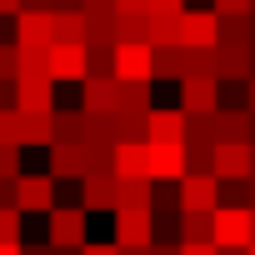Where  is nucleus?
<instances>
[{"instance_id":"obj_18","label":"nucleus","mask_w":255,"mask_h":255,"mask_svg":"<svg viewBox=\"0 0 255 255\" xmlns=\"http://www.w3.org/2000/svg\"><path fill=\"white\" fill-rule=\"evenodd\" d=\"M120 210H155V175H120Z\"/></svg>"},{"instance_id":"obj_3","label":"nucleus","mask_w":255,"mask_h":255,"mask_svg":"<svg viewBox=\"0 0 255 255\" xmlns=\"http://www.w3.org/2000/svg\"><path fill=\"white\" fill-rule=\"evenodd\" d=\"M80 205L90 215H115L120 210V175L115 170H90L80 180Z\"/></svg>"},{"instance_id":"obj_26","label":"nucleus","mask_w":255,"mask_h":255,"mask_svg":"<svg viewBox=\"0 0 255 255\" xmlns=\"http://www.w3.org/2000/svg\"><path fill=\"white\" fill-rule=\"evenodd\" d=\"M120 40L150 45V10H130V15H120Z\"/></svg>"},{"instance_id":"obj_8","label":"nucleus","mask_w":255,"mask_h":255,"mask_svg":"<svg viewBox=\"0 0 255 255\" xmlns=\"http://www.w3.org/2000/svg\"><path fill=\"white\" fill-rule=\"evenodd\" d=\"M180 110L185 115H215L220 110V80L215 75H185L180 80Z\"/></svg>"},{"instance_id":"obj_22","label":"nucleus","mask_w":255,"mask_h":255,"mask_svg":"<svg viewBox=\"0 0 255 255\" xmlns=\"http://www.w3.org/2000/svg\"><path fill=\"white\" fill-rule=\"evenodd\" d=\"M215 130H220V140H250V110L245 105H220Z\"/></svg>"},{"instance_id":"obj_4","label":"nucleus","mask_w":255,"mask_h":255,"mask_svg":"<svg viewBox=\"0 0 255 255\" xmlns=\"http://www.w3.org/2000/svg\"><path fill=\"white\" fill-rule=\"evenodd\" d=\"M15 205L30 215H50L55 210V175L50 170H25L15 180Z\"/></svg>"},{"instance_id":"obj_49","label":"nucleus","mask_w":255,"mask_h":255,"mask_svg":"<svg viewBox=\"0 0 255 255\" xmlns=\"http://www.w3.org/2000/svg\"><path fill=\"white\" fill-rule=\"evenodd\" d=\"M250 255H255V245H250Z\"/></svg>"},{"instance_id":"obj_19","label":"nucleus","mask_w":255,"mask_h":255,"mask_svg":"<svg viewBox=\"0 0 255 255\" xmlns=\"http://www.w3.org/2000/svg\"><path fill=\"white\" fill-rule=\"evenodd\" d=\"M115 175H150V140H120L115 145Z\"/></svg>"},{"instance_id":"obj_35","label":"nucleus","mask_w":255,"mask_h":255,"mask_svg":"<svg viewBox=\"0 0 255 255\" xmlns=\"http://www.w3.org/2000/svg\"><path fill=\"white\" fill-rule=\"evenodd\" d=\"M220 15H255V0H210Z\"/></svg>"},{"instance_id":"obj_9","label":"nucleus","mask_w":255,"mask_h":255,"mask_svg":"<svg viewBox=\"0 0 255 255\" xmlns=\"http://www.w3.org/2000/svg\"><path fill=\"white\" fill-rule=\"evenodd\" d=\"M50 175L55 180H85L90 175V145L85 140H55L50 145Z\"/></svg>"},{"instance_id":"obj_16","label":"nucleus","mask_w":255,"mask_h":255,"mask_svg":"<svg viewBox=\"0 0 255 255\" xmlns=\"http://www.w3.org/2000/svg\"><path fill=\"white\" fill-rule=\"evenodd\" d=\"M50 75H55V85L60 80H90V45H55Z\"/></svg>"},{"instance_id":"obj_30","label":"nucleus","mask_w":255,"mask_h":255,"mask_svg":"<svg viewBox=\"0 0 255 255\" xmlns=\"http://www.w3.org/2000/svg\"><path fill=\"white\" fill-rule=\"evenodd\" d=\"M20 150L25 145H0V180H20L25 170H20Z\"/></svg>"},{"instance_id":"obj_14","label":"nucleus","mask_w":255,"mask_h":255,"mask_svg":"<svg viewBox=\"0 0 255 255\" xmlns=\"http://www.w3.org/2000/svg\"><path fill=\"white\" fill-rule=\"evenodd\" d=\"M115 240L130 245H155V210H115Z\"/></svg>"},{"instance_id":"obj_23","label":"nucleus","mask_w":255,"mask_h":255,"mask_svg":"<svg viewBox=\"0 0 255 255\" xmlns=\"http://www.w3.org/2000/svg\"><path fill=\"white\" fill-rule=\"evenodd\" d=\"M180 240H215V210H180Z\"/></svg>"},{"instance_id":"obj_43","label":"nucleus","mask_w":255,"mask_h":255,"mask_svg":"<svg viewBox=\"0 0 255 255\" xmlns=\"http://www.w3.org/2000/svg\"><path fill=\"white\" fill-rule=\"evenodd\" d=\"M245 110H250V115H255V75H250V80H245Z\"/></svg>"},{"instance_id":"obj_31","label":"nucleus","mask_w":255,"mask_h":255,"mask_svg":"<svg viewBox=\"0 0 255 255\" xmlns=\"http://www.w3.org/2000/svg\"><path fill=\"white\" fill-rule=\"evenodd\" d=\"M0 80H20V45H0Z\"/></svg>"},{"instance_id":"obj_25","label":"nucleus","mask_w":255,"mask_h":255,"mask_svg":"<svg viewBox=\"0 0 255 255\" xmlns=\"http://www.w3.org/2000/svg\"><path fill=\"white\" fill-rule=\"evenodd\" d=\"M220 130H215V115H185V145H215Z\"/></svg>"},{"instance_id":"obj_36","label":"nucleus","mask_w":255,"mask_h":255,"mask_svg":"<svg viewBox=\"0 0 255 255\" xmlns=\"http://www.w3.org/2000/svg\"><path fill=\"white\" fill-rule=\"evenodd\" d=\"M180 255H220L215 240H180Z\"/></svg>"},{"instance_id":"obj_2","label":"nucleus","mask_w":255,"mask_h":255,"mask_svg":"<svg viewBox=\"0 0 255 255\" xmlns=\"http://www.w3.org/2000/svg\"><path fill=\"white\" fill-rule=\"evenodd\" d=\"M175 190H180V210H220V200H225L220 175H210V170H185L175 180Z\"/></svg>"},{"instance_id":"obj_48","label":"nucleus","mask_w":255,"mask_h":255,"mask_svg":"<svg viewBox=\"0 0 255 255\" xmlns=\"http://www.w3.org/2000/svg\"><path fill=\"white\" fill-rule=\"evenodd\" d=\"M250 50H255V20H250Z\"/></svg>"},{"instance_id":"obj_32","label":"nucleus","mask_w":255,"mask_h":255,"mask_svg":"<svg viewBox=\"0 0 255 255\" xmlns=\"http://www.w3.org/2000/svg\"><path fill=\"white\" fill-rule=\"evenodd\" d=\"M20 205H0V240H20Z\"/></svg>"},{"instance_id":"obj_13","label":"nucleus","mask_w":255,"mask_h":255,"mask_svg":"<svg viewBox=\"0 0 255 255\" xmlns=\"http://www.w3.org/2000/svg\"><path fill=\"white\" fill-rule=\"evenodd\" d=\"M80 105L90 115H115L120 110V80L115 75H90L80 80Z\"/></svg>"},{"instance_id":"obj_33","label":"nucleus","mask_w":255,"mask_h":255,"mask_svg":"<svg viewBox=\"0 0 255 255\" xmlns=\"http://www.w3.org/2000/svg\"><path fill=\"white\" fill-rule=\"evenodd\" d=\"M0 145H20V110H0Z\"/></svg>"},{"instance_id":"obj_47","label":"nucleus","mask_w":255,"mask_h":255,"mask_svg":"<svg viewBox=\"0 0 255 255\" xmlns=\"http://www.w3.org/2000/svg\"><path fill=\"white\" fill-rule=\"evenodd\" d=\"M250 145H255V115H250Z\"/></svg>"},{"instance_id":"obj_44","label":"nucleus","mask_w":255,"mask_h":255,"mask_svg":"<svg viewBox=\"0 0 255 255\" xmlns=\"http://www.w3.org/2000/svg\"><path fill=\"white\" fill-rule=\"evenodd\" d=\"M55 10H85V0H55Z\"/></svg>"},{"instance_id":"obj_40","label":"nucleus","mask_w":255,"mask_h":255,"mask_svg":"<svg viewBox=\"0 0 255 255\" xmlns=\"http://www.w3.org/2000/svg\"><path fill=\"white\" fill-rule=\"evenodd\" d=\"M25 255H60V245H50V240L45 245H25Z\"/></svg>"},{"instance_id":"obj_28","label":"nucleus","mask_w":255,"mask_h":255,"mask_svg":"<svg viewBox=\"0 0 255 255\" xmlns=\"http://www.w3.org/2000/svg\"><path fill=\"white\" fill-rule=\"evenodd\" d=\"M150 45H180V15H150Z\"/></svg>"},{"instance_id":"obj_29","label":"nucleus","mask_w":255,"mask_h":255,"mask_svg":"<svg viewBox=\"0 0 255 255\" xmlns=\"http://www.w3.org/2000/svg\"><path fill=\"white\" fill-rule=\"evenodd\" d=\"M185 75H215V45H210V50L185 45ZM185 75H180V80H185Z\"/></svg>"},{"instance_id":"obj_46","label":"nucleus","mask_w":255,"mask_h":255,"mask_svg":"<svg viewBox=\"0 0 255 255\" xmlns=\"http://www.w3.org/2000/svg\"><path fill=\"white\" fill-rule=\"evenodd\" d=\"M125 255H150V245H130V250H125Z\"/></svg>"},{"instance_id":"obj_15","label":"nucleus","mask_w":255,"mask_h":255,"mask_svg":"<svg viewBox=\"0 0 255 255\" xmlns=\"http://www.w3.org/2000/svg\"><path fill=\"white\" fill-rule=\"evenodd\" d=\"M185 170H190L185 140H150V175L155 180H180Z\"/></svg>"},{"instance_id":"obj_37","label":"nucleus","mask_w":255,"mask_h":255,"mask_svg":"<svg viewBox=\"0 0 255 255\" xmlns=\"http://www.w3.org/2000/svg\"><path fill=\"white\" fill-rule=\"evenodd\" d=\"M185 0H150V15H180Z\"/></svg>"},{"instance_id":"obj_5","label":"nucleus","mask_w":255,"mask_h":255,"mask_svg":"<svg viewBox=\"0 0 255 255\" xmlns=\"http://www.w3.org/2000/svg\"><path fill=\"white\" fill-rule=\"evenodd\" d=\"M250 240H255V210L225 200L215 210V245H250Z\"/></svg>"},{"instance_id":"obj_11","label":"nucleus","mask_w":255,"mask_h":255,"mask_svg":"<svg viewBox=\"0 0 255 255\" xmlns=\"http://www.w3.org/2000/svg\"><path fill=\"white\" fill-rule=\"evenodd\" d=\"M15 90H20L15 110H55V75L50 70H20Z\"/></svg>"},{"instance_id":"obj_20","label":"nucleus","mask_w":255,"mask_h":255,"mask_svg":"<svg viewBox=\"0 0 255 255\" xmlns=\"http://www.w3.org/2000/svg\"><path fill=\"white\" fill-rule=\"evenodd\" d=\"M150 140H185V110L180 105H155L150 110Z\"/></svg>"},{"instance_id":"obj_41","label":"nucleus","mask_w":255,"mask_h":255,"mask_svg":"<svg viewBox=\"0 0 255 255\" xmlns=\"http://www.w3.org/2000/svg\"><path fill=\"white\" fill-rule=\"evenodd\" d=\"M0 255H25V245L20 240H0Z\"/></svg>"},{"instance_id":"obj_21","label":"nucleus","mask_w":255,"mask_h":255,"mask_svg":"<svg viewBox=\"0 0 255 255\" xmlns=\"http://www.w3.org/2000/svg\"><path fill=\"white\" fill-rule=\"evenodd\" d=\"M90 15L85 10H55V45H85Z\"/></svg>"},{"instance_id":"obj_7","label":"nucleus","mask_w":255,"mask_h":255,"mask_svg":"<svg viewBox=\"0 0 255 255\" xmlns=\"http://www.w3.org/2000/svg\"><path fill=\"white\" fill-rule=\"evenodd\" d=\"M180 45H195V50H210L220 45V10H180Z\"/></svg>"},{"instance_id":"obj_17","label":"nucleus","mask_w":255,"mask_h":255,"mask_svg":"<svg viewBox=\"0 0 255 255\" xmlns=\"http://www.w3.org/2000/svg\"><path fill=\"white\" fill-rule=\"evenodd\" d=\"M20 145H55V110H20Z\"/></svg>"},{"instance_id":"obj_39","label":"nucleus","mask_w":255,"mask_h":255,"mask_svg":"<svg viewBox=\"0 0 255 255\" xmlns=\"http://www.w3.org/2000/svg\"><path fill=\"white\" fill-rule=\"evenodd\" d=\"M20 10H25V0H0V15H10V20H15Z\"/></svg>"},{"instance_id":"obj_6","label":"nucleus","mask_w":255,"mask_h":255,"mask_svg":"<svg viewBox=\"0 0 255 255\" xmlns=\"http://www.w3.org/2000/svg\"><path fill=\"white\" fill-rule=\"evenodd\" d=\"M220 180H245L255 175V145L250 140H215V165H210Z\"/></svg>"},{"instance_id":"obj_34","label":"nucleus","mask_w":255,"mask_h":255,"mask_svg":"<svg viewBox=\"0 0 255 255\" xmlns=\"http://www.w3.org/2000/svg\"><path fill=\"white\" fill-rule=\"evenodd\" d=\"M80 255H125V245L120 240H85Z\"/></svg>"},{"instance_id":"obj_1","label":"nucleus","mask_w":255,"mask_h":255,"mask_svg":"<svg viewBox=\"0 0 255 255\" xmlns=\"http://www.w3.org/2000/svg\"><path fill=\"white\" fill-rule=\"evenodd\" d=\"M85 215H90L85 205H55V210L45 215V240L60 245V250H80V245L90 240V235H85V225H90Z\"/></svg>"},{"instance_id":"obj_45","label":"nucleus","mask_w":255,"mask_h":255,"mask_svg":"<svg viewBox=\"0 0 255 255\" xmlns=\"http://www.w3.org/2000/svg\"><path fill=\"white\" fill-rule=\"evenodd\" d=\"M220 255H250V245H220Z\"/></svg>"},{"instance_id":"obj_24","label":"nucleus","mask_w":255,"mask_h":255,"mask_svg":"<svg viewBox=\"0 0 255 255\" xmlns=\"http://www.w3.org/2000/svg\"><path fill=\"white\" fill-rule=\"evenodd\" d=\"M185 75V45H155V80H180Z\"/></svg>"},{"instance_id":"obj_50","label":"nucleus","mask_w":255,"mask_h":255,"mask_svg":"<svg viewBox=\"0 0 255 255\" xmlns=\"http://www.w3.org/2000/svg\"><path fill=\"white\" fill-rule=\"evenodd\" d=\"M250 245H255V240H250Z\"/></svg>"},{"instance_id":"obj_27","label":"nucleus","mask_w":255,"mask_h":255,"mask_svg":"<svg viewBox=\"0 0 255 255\" xmlns=\"http://www.w3.org/2000/svg\"><path fill=\"white\" fill-rule=\"evenodd\" d=\"M250 20L255 15H220V45H250Z\"/></svg>"},{"instance_id":"obj_12","label":"nucleus","mask_w":255,"mask_h":255,"mask_svg":"<svg viewBox=\"0 0 255 255\" xmlns=\"http://www.w3.org/2000/svg\"><path fill=\"white\" fill-rule=\"evenodd\" d=\"M250 75H255L250 45H215V80L220 85H235V80H250Z\"/></svg>"},{"instance_id":"obj_38","label":"nucleus","mask_w":255,"mask_h":255,"mask_svg":"<svg viewBox=\"0 0 255 255\" xmlns=\"http://www.w3.org/2000/svg\"><path fill=\"white\" fill-rule=\"evenodd\" d=\"M115 10H120V15H130V10H150V0H115Z\"/></svg>"},{"instance_id":"obj_10","label":"nucleus","mask_w":255,"mask_h":255,"mask_svg":"<svg viewBox=\"0 0 255 255\" xmlns=\"http://www.w3.org/2000/svg\"><path fill=\"white\" fill-rule=\"evenodd\" d=\"M115 80H155V45L120 40L115 45Z\"/></svg>"},{"instance_id":"obj_42","label":"nucleus","mask_w":255,"mask_h":255,"mask_svg":"<svg viewBox=\"0 0 255 255\" xmlns=\"http://www.w3.org/2000/svg\"><path fill=\"white\" fill-rule=\"evenodd\" d=\"M150 255H180V245H165V240H155V245H150Z\"/></svg>"}]
</instances>
